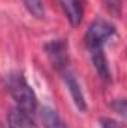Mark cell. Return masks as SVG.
<instances>
[{
  "instance_id": "cell-1",
  "label": "cell",
  "mask_w": 127,
  "mask_h": 128,
  "mask_svg": "<svg viewBox=\"0 0 127 128\" xmlns=\"http://www.w3.org/2000/svg\"><path fill=\"white\" fill-rule=\"evenodd\" d=\"M8 88L15 103L18 104V109H21L29 115L36 112V107H37L36 96L21 74H11L8 80Z\"/></svg>"
},
{
  "instance_id": "cell-2",
  "label": "cell",
  "mask_w": 127,
  "mask_h": 128,
  "mask_svg": "<svg viewBox=\"0 0 127 128\" xmlns=\"http://www.w3.org/2000/svg\"><path fill=\"white\" fill-rule=\"evenodd\" d=\"M114 34V27L112 24L103 21V20H97L93 24H90V27L87 28L85 33V43L90 49L100 48L111 36Z\"/></svg>"
},
{
  "instance_id": "cell-3",
  "label": "cell",
  "mask_w": 127,
  "mask_h": 128,
  "mask_svg": "<svg viewBox=\"0 0 127 128\" xmlns=\"http://www.w3.org/2000/svg\"><path fill=\"white\" fill-rule=\"evenodd\" d=\"M67 48L63 40H54L51 43L46 45V54L51 60V63L54 64V67L57 68H63L67 61Z\"/></svg>"
},
{
  "instance_id": "cell-4",
  "label": "cell",
  "mask_w": 127,
  "mask_h": 128,
  "mask_svg": "<svg viewBox=\"0 0 127 128\" xmlns=\"http://www.w3.org/2000/svg\"><path fill=\"white\" fill-rule=\"evenodd\" d=\"M61 8L72 26H79L82 21V8L79 0H60Z\"/></svg>"
},
{
  "instance_id": "cell-5",
  "label": "cell",
  "mask_w": 127,
  "mask_h": 128,
  "mask_svg": "<svg viewBox=\"0 0 127 128\" xmlns=\"http://www.w3.org/2000/svg\"><path fill=\"white\" fill-rule=\"evenodd\" d=\"M8 124H9V128H36V125L33 124V121L29 116V113L23 112L18 107L12 109L9 112Z\"/></svg>"
},
{
  "instance_id": "cell-6",
  "label": "cell",
  "mask_w": 127,
  "mask_h": 128,
  "mask_svg": "<svg viewBox=\"0 0 127 128\" xmlns=\"http://www.w3.org/2000/svg\"><path fill=\"white\" fill-rule=\"evenodd\" d=\"M64 82L67 85V90L72 96V100L75 101L76 107L79 110H85V100H84V96H82V91H81V86L79 84L76 82V79L73 78V74L70 73H64Z\"/></svg>"
},
{
  "instance_id": "cell-7",
  "label": "cell",
  "mask_w": 127,
  "mask_h": 128,
  "mask_svg": "<svg viewBox=\"0 0 127 128\" xmlns=\"http://www.w3.org/2000/svg\"><path fill=\"white\" fill-rule=\"evenodd\" d=\"M91 60L94 63V67L97 70V73L105 78V79H109V67H108V61H106V57L105 54L102 52L100 48H94L91 49Z\"/></svg>"
},
{
  "instance_id": "cell-8",
  "label": "cell",
  "mask_w": 127,
  "mask_h": 128,
  "mask_svg": "<svg viewBox=\"0 0 127 128\" xmlns=\"http://www.w3.org/2000/svg\"><path fill=\"white\" fill-rule=\"evenodd\" d=\"M42 122L45 128H66L60 116L49 107H43L42 110Z\"/></svg>"
},
{
  "instance_id": "cell-9",
  "label": "cell",
  "mask_w": 127,
  "mask_h": 128,
  "mask_svg": "<svg viewBox=\"0 0 127 128\" xmlns=\"http://www.w3.org/2000/svg\"><path fill=\"white\" fill-rule=\"evenodd\" d=\"M23 3L33 16H36V18H43L45 16V9H43L42 0H23Z\"/></svg>"
},
{
  "instance_id": "cell-10",
  "label": "cell",
  "mask_w": 127,
  "mask_h": 128,
  "mask_svg": "<svg viewBox=\"0 0 127 128\" xmlns=\"http://www.w3.org/2000/svg\"><path fill=\"white\" fill-rule=\"evenodd\" d=\"M103 4L106 8V10L114 15V16H121V9H123V3L121 0H103Z\"/></svg>"
},
{
  "instance_id": "cell-11",
  "label": "cell",
  "mask_w": 127,
  "mask_h": 128,
  "mask_svg": "<svg viewBox=\"0 0 127 128\" xmlns=\"http://www.w3.org/2000/svg\"><path fill=\"white\" fill-rule=\"evenodd\" d=\"M102 128H120L118 124L112 119H103L102 121Z\"/></svg>"
},
{
  "instance_id": "cell-12",
  "label": "cell",
  "mask_w": 127,
  "mask_h": 128,
  "mask_svg": "<svg viewBox=\"0 0 127 128\" xmlns=\"http://www.w3.org/2000/svg\"><path fill=\"white\" fill-rule=\"evenodd\" d=\"M115 109H118L121 115H126V101L124 100H120L118 103H115Z\"/></svg>"
}]
</instances>
